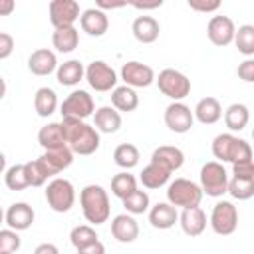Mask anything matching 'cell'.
I'll return each mask as SVG.
<instances>
[{
	"instance_id": "obj_1",
	"label": "cell",
	"mask_w": 254,
	"mask_h": 254,
	"mask_svg": "<svg viewBox=\"0 0 254 254\" xmlns=\"http://www.w3.org/2000/svg\"><path fill=\"white\" fill-rule=\"evenodd\" d=\"M62 127H64V135L67 141V147L73 151V155H93L99 149V131L85 123L83 119H71V117H64L62 119Z\"/></svg>"
},
{
	"instance_id": "obj_2",
	"label": "cell",
	"mask_w": 254,
	"mask_h": 254,
	"mask_svg": "<svg viewBox=\"0 0 254 254\" xmlns=\"http://www.w3.org/2000/svg\"><path fill=\"white\" fill-rule=\"evenodd\" d=\"M79 204H81L83 218L89 224H95V226L107 222V218L111 214L109 196H107V190L101 185L83 187L81 192H79Z\"/></svg>"
},
{
	"instance_id": "obj_3",
	"label": "cell",
	"mask_w": 254,
	"mask_h": 254,
	"mask_svg": "<svg viewBox=\"0 0 254 254\" xmlns=\"http://www.w3.org/2000/svg\"><path fill=\"white\" fill-rule=\"evenodd\" d=\"M212 155L218 163H240L252 159V149L244 139H238L232 133H220L212 141Z\"/></svg>"
},
{
	"instance_id": "obj_4",
	"label": "cell",
	"mask_w": 254,
	"mask_h": 254,
	"mask_svg": "<svg viewBox=\"0 0 254 254\" xmlns=\"http://www.w3.org/2000/svg\"><path fill=\"white\" fill-rule=\"evenodd\" d=\"M204 192L200 189V185H196L194 181L189 179H175L169 183L167 187V200L177 208H194L200 204Z\"/></svg>"
},
{
	"instance_id": "obj_5",
	"label": "cell",
	"mask_w": 254,
	"mask_h": 254,
	"mask_svg": "<svg viewBox=\"0 0 254 254\" xmlns=\"http://www.w3.org/2000/svg\"><path fill=\"white\" fill-rule=\"evenodd\" d=\"M228 173L218 161H208L200 169V189L206 196L218 198L228 192Z\"/></svg>"
},
{
	"instance_id": "obj_6",
	"label": "cell",
	"mask_w": 254,
	"mask_h": 254,
	"mask_svg": "<svg viewBox=\"0 0 254 254\" xmlns=\"http://www.w3.org/2000/svg\"><path fill=\"white\" fill-rule=\"evenodd\" d=\"M46 200L54 212H67L75 204V189L67 179H52L46 187Z\"/></svg>"
},
{
	"instance_id": "obj_7",
	"label": "cell",
	"mask_w": 254,
	"mask_h": 254,
	"mask_svg": "<svg viewBox=\"0 0 254 254\" xmlns=\"http://www.w3.org/2000/svg\"><path fill=\"white\" fill-rule=\"evenodd\" d=\"M157 85H159V91L173 101H181L190 93V79L179 69H171V67L159 73Z\"/></svg>"
},
{
	"instance_id": "obj_8",
	"label": "cell",
	"mask_w": 254,
	"mask_h": 254,
	"mask_svg": "<svg viewBox=\"0 0 254 254\" xmlns=\"http://www.w3.org/2000/svg\"><path fill=\"white\" fill-rule=\"evenodd\" d=\"M85 81L89 83L91 89L105 93V91H113L117 87V73L103 60H93L85 67Z\"/></svg>"
},
{
	"instance_id": "obj_9",
	"label": "cell",
	"mask_w": 254,
	"mask_h": 254,
	"mask_svg": "<svg viewBox=\"0 0 254 254\" xmlns=\"http://www.w3.org/2000/svg\"><path fill=\"white\" fill-rule=\"evenodd\" d=\"M60 113H62V119L71 117V119H83L85 121L89 115L95 113L93 97L85 89H75L64 99V103L60 105Z\"/></svg>"
},
{
	"instance_id": "obj_10",
	"label": "cell",
	"mask_w": 254,
	"mask_h": 254,
	"mask_svg": "<svg viewBox=\"0 0 254 254\" xmlns=\"http://www.w3.org/2000/svg\"><path fill=\"white\" fill-rule=\"evenodd\" d=\"M212 230L220 236H228L238 228V210L230 200H220L214 204L210 212V222Z\"/></svg>"
},
{
	"instance_id": "obj_11",
	"label": "cell",
	"mask_w": 254,
	"mask_h": 254,
	"mask_svg": "<svg viewBox=\"0 0 254 254\" xmlns=\"http://www.w3.org/2000/svg\"><path fill=\"white\" fill-rule=\"evenodd\" d=\"M48 14H50V22L56 28H69L73 26L79 18V4L75 0H52L48 4Z\"/></svg>"
},
{
	"instance_id": "obj_12",
	"label": "cell",
	"mask_w": 254,
	"mask_h": 254,
	"mask_svg": "<svg viewBox=\"0 0 254 254\" xmlns=\"http://www.w3.org/2000/svg\"><path fill=\"white\" fill-rule=\"evenodd\" d=\"M194 123V111H190L189 105H185L183 101H173L167 105L165 109V125L173 131V133H189L190 127Z\"/></svg>"
},
{
	"instance_id": "obj_13",
	"label": "cell",
	"mask_w": 254,
	"mask_h": 254,
	"mask_svg": "<svg viewBox=\"0 0 254 254\" xmlns=\"http://www.w3.org/2000/svg\"><path fill=\"white\" fill-rule=\"evenodd\" d=\"M121 79L125 81V85L137 89V87H149L153 81H157L155 71L151 65L141 64V62H125L121 65Z\"/></svg>"
},
{
	"instance_id": "obj_14",
	"label": "cell",
	"mask_w": 254,
	"mask_h": 254,
	"mask_svg": "<svg viewBox=\"0 0 254 254\" xmlns=\"http://www.w3.org/2000/svg\"><path fill=\"white\" fill-rule=\"evenodd\" d=\"M206 36L214 46L224 48V46L234 42L236 26L228 16H212L208 20V26H206Z\"/></svg>"
},
{
	"instance_id": "obj_15",
	"label": "cell",
	"mask_w": 254,
	"mask_h": 254,
	"mask_svg": "<svg viewBox=\"0 0 254 254\" xmlns=\"http://www.w3.org/2000/svg\"><path fill=\"white\" fill-rule=\"evenodd\" d=\"M111 234L117 242H123V244L135 242L139 238V224L133 218V214H129V212L117 214L111 220Z\"/></svg>"
},
{
	"instance_id": "obj_16",
	"label": "cell",
	"mask_w": 254,
	"mask_h": 254,
	"mask_svg": "<svg viewBox=\"0 0 254 254\" xmlns=\"http://www.w3.org/2000/svg\"><path fill=\"white\" fill-rule=\"evenodd\" d=\"M58 60H56V54L48 48H40V50H34L28 58V69L34 73V75H50L54 71H58Z\"/></svg>"
},
{
	"instance_id": "obj_17",
	"label": "cell",
	"mask_w": 254,
	"mask_h": 254,
	"mask_svg": "<svg viewBox=\"0 0 254 254\" xmlns=\"http://www.w3.org/2000/svg\"><path fill=\"white\" fill-rule=\"evenodd\" d=\"M38 159L44 163V167L48 169V173L52 177V175H58V173L65 171L73 163V151L65 145V147H58V149H48Z\"/></svg>"
},
{
	"instance_id": "obj_18",
	"label": "cell",
	"mask_w": 254,
	"mask_h": 254,
	"mask_svg": "<svg viewBox=\"0 0 254 254\" xmlns=\"http://www.w3.org/2000/svg\"><path fill=\"white\" fill-rule=\"evenodd\" d=\"M34 208L28 204V202H14L8 206L4 218H6V224L8 228L12 230H28L32 224H34Z\"/></svg>"
},
{
	"instance_id": "obj_19",
	"label": "cell",
	"mask_w": 254,
	"mask_h": 254,
	"mask_svg": "<svg viewBox=\"0 0 254 254\" xmlns=\"http://www.w3.org/2000/svg\"><path fill=\"white\" fill-rule=\"evenodd\" d=\"M79 26L81 30L87 34V36H93V38H99L107 32L109 28V18L103 10L99 8H87L81 12V18H79Z\"/></svg>"
},
{
	"instance_id": "obj_20",
	"label": "cell",
	"mask_w": 254,
	"mask_h": 254,
	"mask_svg": "<svg viewBox=\"0 0 254 254\" xmlns=\"http://www.w3.org/2000/svg\"><path fill=\"white\" fill-rule=\"evenodd\" d=\"M179 224L187 236H200L206 228V212L200 206L185 208L179 214Z\"/></svg>"
},
{
	"instance_id": "obj_21",
	"label": "cell",
	"mask_w": 254,
	"mask_h": 254,
	"mask_svg": "<svg viewBox=\"0 0 254 254\" xmlns=\"http://www.w3.org/2000/svg\"><path fill=\"white\" fill-rule=\"evenodd\" d=\"M93 127L99 133H117L121 127V115L113 105H103L99 109H95L93 113Z\"/></svg>"
},
{
	"instance_id": "obj_22",
	"label": "cell",
	"mask_w": 254,
	"mask_h": 254,
	"mask_svg": "<svg viewBox=\"0 0 254 254\" xmlns=\"http://www.w3.org/2000/svg\"><path fill=\"white\" fill-rule=\"evenodd\" d=\"M131 32H133V36H135L137 42H141V44H153L159 38V34H161V26H159V22L153 16H137L133 20Z\"/></svg>"
},
{
	"instance_id": "obj_23",
	"label": "cell",
	"mask_w": 254,
	"mask_h": 254,
	"mask_svg": "<svg viewBox=\"0 0 254 254\" xmlns=\"http://www.w3.org/2000/svg\"><path fill=\"white\" fill-rule=\"evenodd\" d=\"M151 163H157L161 167H165L167 171H179L185 163V155L179 147H171V145H161L153 151L151 155Z\"/></svg>"
},
{
	"instance_id": "obj_24",
	"label": "cell",
	"mask_w": 254,
	"mask_h": 254,
	"mask_svg": "<svg viewBox=\"0 0 254 254\" xmlns=\"http://www.w3.org/2000/svg\"><path fill=\"white\" fill-rule=\"evenodd\" d=\"M177 220H179V212L171 202H157L149 210V222L153 228L167 230V228L175 226Z\"/></svg>"
},
{
	"instance_id": "obj_25",
	"label": "cell",
	"mask_w": 254,
	"mask_h": 254,
	"mask_svg": "<svg viewBox=\"0 0 254 254\" xmlns=\"http://www.w3.org/2000/svg\"><path fill=\"white\" fill-rule=\"evenodd\" d=\"M85 77V67L79 60H67L64 64H60L58 71H56V79L60 85H65V87H73L77 85L81 79Z\"/></svg>"
},
{
	"instance_id": "obj_26",
	"label": "cell",
	"mask_w": 254,
	"mask_h": 254,
	"mask_svg": "<svg viewBox=\"0 0 254 254\" xmlns=\"http://www.w3.org/2000/svg\"><path fill=\"white\" fill-rule=\"evenodd\" d=\"M38 143L44 147V151L48 149H58V147H65L67 141H65V135H64V127H62V121L56 123H48L44 125L40 131H38Z\"/></svg>"
},
{
	"instance_id": "obj_27",
	"label": "cell",
	"mask_w": 254,
	"mask_h": 254,
	"mask_svg": "<svg viewBox=\"0 0 254 254\" xmlns=\"http://www.w3.org/2000/svg\"><path fill=\"white\" fill-rule=\"evenodd\" d=\"M52 46L60 54H69L79 46V32L75 26L69 28H56L52 34Z\"/></svg>"
},
{
	"instance_id": "obj_28",
	"label": "cell",
	"mask_w": 254,
	"mask_h": 254,
	"mask_svg": "<svg viewBox=\"0 0 254 254\" xmlns=\"http://www.w3.org/2000/svg\"><path fill=\"white\" fill-rule=\"evenodd\" d=\"M111 105L117 109V111H125V113H131L139 107V95L133 87L129 85H117L113 91H111Z\"/></svg>"
},
{
	"instance_id": "obj_29",
	"label": "cell",
	"mask_w": 254,
	"mask_h": 254,
	"mask_svg": "<svg viewBox=\"0 0 254 254\" xmlns=\"http://www.w3.org/2000/svg\"><path fill=\"white\" fill-rule=\"evenodd\" d=\"M222 117V105L216 97H202L194 107V119L202 125H212Z\"/></svg>"
},
{
	"instance_id": "obj_30",
	"label": "cell",
	"mask_w": 254,
	"mask_h": 254,
	"mask_svg": "<svg viewBox=\"0 0 254 254\" xmlns=\"http://www.w3.org/2000/svg\"><path fill=\"white\" fill-rule=\"evenodd\" d=\"M139 179H141L143 187H147V189H161V187H165L169 183L171 171H167L165 167H161L157 163H149L141 171V177Z\"/></svg>"
},
{
	"instance_id": "obj_31",
	"label": "cell",
	"mask_w": 254,
	"mask_h": 254,
	"mask_svg": "<svg viewBox=\"0 0 254 254\" xmlns=\"http://www.w3.org/2000/svg\"><path fill=\"white\" fill-rule=\"evenodd\" d=\"M250 121V111L244 103H232L224 111V123L230 131H242Z\"/></svg>"
},
{
	"instance_id": "obj_32",
	"label": "cell",
	"mask_w": 254,
	"mask_h": 254,
	"mask_svg": "<svg viewBox=\"0 0 254 254\" xmlns=\"http://www.w3.org/2000/svg\"><path fill=\"white\" fill-rule=\"evenodd\" d=\"M58 107V95L52 87H40L34 95V109L40 117H50Z\"/></svg>"
},
{
	"instance_id": "obj_33",
	"label": "cell",
	"mask_w": 254,
	"mask_h": 254,
	"mask_svg": "<svg viewBox=\"0 0 254 254\" xmlns=\"http://www.w3.org/2000/svg\"><path fill=\"white\" fill-rule=\"evenodd\" d=\"M139 159H141L139 149H137L133 143H121V145H117L115 151H113V161H115V165L121 167L123 171H129V169L137 167V165H139Z\"/></svg>"
},
{
	"instance_id": "obj_34",
	"label": "cell",
	"mask_w": 254,
	"mask_h": 254,
	"mask_svg": "<svg viewBox=\"0 0 254 254\" xmlns=\"http://www.w3.org/2000/svg\"><path fill=\"white\" fill-rule=\"evenodd\" d=\"M135 190H137V179L129 171H121V173L113 175V179H111V192H113V196H117L119 200H125Z\"/></svg>"
},
{
	"instance_id": "obj_35",
	"label": "cell",
	"mask_w": 254,
	"mask_h": 254,
	"mask_svg": "<svg viewBox=\"0 0 254 254\" xmlns=\"http://www.w3.org/2000/svg\"><path fill=\"white\" fill-rule=\"evenodd\" d=\"M4 183L10 190H24L30 187L28 181V173H26V163H18L12 165L4 171Z\"/></svg>"
},
{
	"instance_id": "obj_36",
	"label": "cell",
	"mask_w": 254,
	"mask_h": 254,
	"mask_svg": "<svg viewBox=\"0 0 254 254\" xmlns=\"http://www.w3.org/2000/svg\"><path fill=\"white\" fill-rule=\"evenodd\" d=\"M234 44L242 56H248V58L254 56V26L252 24L238 26L236 36H234Z\"/></svg>"
},
{
	"instance_id": "obj_37",
	"label": "cell",
	"mask_w": 254,
	"mask_h": 254,
	"mask_svg": "<svg viewBox=\"0 0 254 254\" xmlns=\"http://www.w3.org/2000/svg\"><path fill=\"white\" fill-rule=\"evenodd\" d=\"M69 240H71V244L75 246V250H79V248H85V246L97 242L99 238H97V232H95L93 226H89V224H79V226L71 228Z\"/></svg>"
},
{
	"instance_id": "obj_38",
	"label": "cell",
	"mask_w": 254,
	"mask_h": 254,
	"mask_svg": "<svg viewBox=\"0 0 254 254\" xmlns=\"http://www.w3.org/2000/svg\"><path fill=\"white\" fill-rule=\"evenodd\" d=\"M123 202V206H125V210L129 212V214H143V212H147L149 210V206H151V198H149V194L145 192V190H135L133 194H129L125 200H121Z\"/></svg>"
},
{
	"instance_id": "obj_39",
	"label": "cell",
	"mask_w": 254,
	"mask_h": 254,
	"mask_svg": "<svg viewBox=\"0 0 254 254\" xmlns=\"http://www.w3.org/2000/svg\"><path fill=\"white\" fill-rule=\"evenodd\" d=\"M228 192L236 200H248L254 196V179H236L228 181Z\"/></svg>"
},
{
	"instance_id": "obj_40",
	"label": "cell",
	"mask_w": 254,
	"mask_h": 254,
	"mask_svg": "<svg viewBox=\"0 0 254 254\" xmlns=\"http://www.w3.org/2000/svg\"><path fill=\"white\" fill-rule=\"evenodd\" d=\"M26 173H28L30 187H42V185L48 181V177H50L48 169L44 167V163H42L40 159L28 161V163H26Z\"/></svg>"
},
{
	"instance_id": "obj_41",
	"label": "cell",
	"mask_w": 254,
	"mask_h": 254,
	"mask_svg": "<svg viewBox=\"0 0 254 254\" xmlns=\"http://www.w3.org/2000/svg\"><path fill=\"white\" fill-rule=\"evenodd\" d=\"M22 240L18 236V230H12V228H4L0 230V252H16L20 248Z\"/></svg>"
},
{
	"instance_id": "obj_42",
	"label": "cell",
	"mask_w": 254,
	"mask_h": 254,
	"mask_svg": "<svg viewBox=\"0 0 254 254\" xmlns=\"http://www.w3.org/2000/svg\"><path fill=\"white\" fill-rule=\"evenodd\" d=\"M232 175L236 179H254V161H240L232 165Z\"/></svg>"
},
{
	"instance_id": "obj_43",
	"label": "cell",
	"mask_w": 254,
	"mask_h": 254,
	"mask_svg": "<svg viewBox=\"0 0 254 254\" xmlns=\"http://www.w3.org/2000/svg\"><path fill=\"white\" fill-rule=\"evenodd\" d=\"M236 73L242 81L254 83V58H246L244 62H240L238 67H236Z\"/></svg>"
},
{
	"instance_id": "obj_44",
	"label": "cell",
	"mask_w": 254,
	"mask_h": 254,
	"mask_svg": "<svg viewBox=\"0 0 254 254\" xmlns=\"http://www.w3.org/2000/svg\"><path fill=\"white\" fill-rule=\"evenodd\" d=\"M190 10H196V12H216L220 8V0H189L187 2Z\"/></svg>"
},
{
	"instance_id": "obj_45",
	"label": "cell",
	"mask_w": 254,
	"mask_h": 254,
	"mask_svg": "<svg viewBox=\"0 0 254 254\" xmlns=\"http://www.w3.org/2000/svg\"><path fill=\"white\" fill-rule=\"evenodd\" d=\"M12 52H14V38L8 32H0V60L10 58Z\"/></svg>"
},
{
	"instance_id": "obj_46",
	"label": "cell",
	"mask_w": 254,
	"mask_h": 254,
	"mask_svg": "<svg viewBox=\"0 0 254 254\" xmlns=\"http://www.w3.org/2000/svg\"><path fill=\"white\" fill-rule=\"evenodd\" d=\"M77 254H105V246H103V242L97 240V242H93L85 248H79Z\"/></svg>"
},
{
	"instance_id": "obj_47",
	"label": "cell",
	"mask_w": 254,
	"mask_h": 254,
	"mask_svg": "<svg viewBox=\"0 0 254 254\" xmlns=\"http://www.w3.org/2000/svg\"><path fill=\"white\" fill-rule=\"evenodd\" d=\"M34 254H60V250H58V246L52 244V242H42V244L36 246Z\"/></svg>"
},
{
	"instance_id": "obj_48",
	"label": "cell",
	"mask_w": 254,
	"mask_h": 254,
	"mask_svg": "<svg viewBox=\"0 0 254 254\" xmlns=\"http://www.w3.org/2000/svg\"><path fill=\"white\" fill-rule=\"evenodd\" d=\"M123 6H127V2H105V0H97V4H95V8H99V10H115V8H123Z\"/></svg>"
},
{
	"instance_id": "obj_49",
	"label": "cell",
	"mask_w": 254,
	"mask_h": 254,
	"mask_svg": "<svg viewBox=\"0 0 254 254\" xmlns=\"http://www.w3.org/2000/svg\"><path fill=\"white\" fill-rule=\"evenodd\" d=\"M131 6L137 8V10H155V8H161L163 6V0H155V2H133Z\"/></svg>"
},
{
	"instance_id": "obj_50",
	"label": "cell",
	"mask_w": 254,
	"mask_h": 254,
	"mask_svg": "<svg viewBox=\"0 0 254 254\" xmlns=\"http://www.w3.org/2000/svg\"><path fill=\"white\" fill-rule=\"evenodd\" d=\"M14 0H2L0 2V16H8L12 10H14Z\"/></svg>"
},
{
	"instance_id": "obj_51",
	"label": "cell",
	"mask_w": 254,
	"mask_h": 254,
	"mask_svg": "<svg viewBox=\"0 0 254 254\" xmlns=\"http://www.w3.org/2000/svg\"><path fill=\"white\" fill-rule=\"evenodd\" d=\"M0 254H12V252H0Z\"/></svg>"
},
{
	"instance_id": "obj_52",
	"label": "cell",
	"mask_w": 254,
	"mask_h": 254,
	"mask_svg": "<svg viewBox=\"0 0 254 254\" xmlns=\"http://www.w3.org/2000/svg\"><path fill=\"white\" fill-rule=\"evenodd\" d=\"M252 139H254V129H252Z\"/></svg>"
}]
</instances>
